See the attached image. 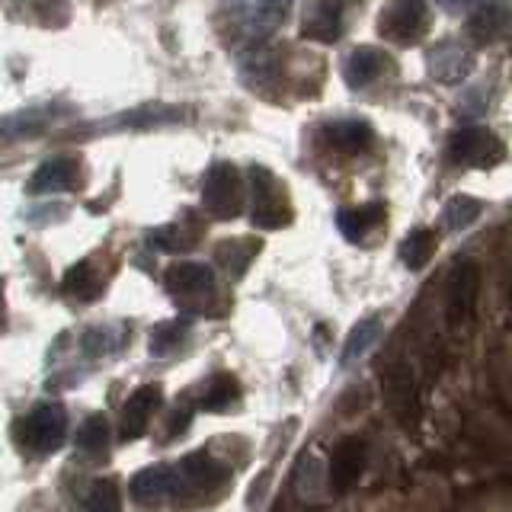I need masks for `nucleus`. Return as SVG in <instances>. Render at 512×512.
<instances>
[{
    "label": "nucleus",
    "instance_id": "nucleus-14",
    "mask_svg": "<svg viewBox=\"0 0 512 512\" xmlns=\"http://www.w3.org/2000/svg\"><path fill=\"white\" fill-rule=\"evenodd\" d=\"M160 404H164V391H160V384H141V388L128 397L125 407H122V439L144 436V429L151 426Z\"/></svg>",
    "mask_w": 512,
    "mask_h": 512
},
{
    "label": "nucleus",
    "instance_id": "nucleus-30",
    "mask_svg": "<svg viewBox=\"0 0 512 512\" xmlns=\"http://www.w3.org/2000/svg\"><path fill=\"white\" fill-rule=\"evenodd\" d=\"M77 448L87 455H103L109 448V420L100 413L87 416L84 423L77 429Z\"/></svg>",
    "mask_w": 512,
    "mask_h": 512
},
{
    "label": "nucleus",
    "instance_id": "nucleus-11",
    "mask_svg": "<svg viewBox=\"0 0 512 512\" xmlns=\"http://www.w3.org/2000/svg\"><path fill=\"white\" fill-rule=\"evenodd\" d=\"M164 285L180 301H202L205 295H212L215 272L205 263H176L164 272Z\"/></svg>",
    "mask_w": 512,
    "mask_h": 512
},
{
    "label": "nucleus",
    "instance_id": "nucleus-28",
    "mask_svg": "<svg viewBox=\"0 0 512 512\" xmlns=\"http://www.w3.org/2000/svg\"><path fill=\"white\" fill-rule=\"evenodd\" d=\"M240 397V384L234 375L228 372H218L212 381L205 384V394H202V410H212V413H221V410H228L234 400Z\"/></svg>",
    "mask_w": 512,
    "mask_h": 512
},
{
    "label": "nucleus",
    "instance_id": "nucleus-29",
    "mask_svg": "<svg viewBox=\"0 0 512 512\" xmlns=\"http://www.w3.org/2000/svg\"><path fill=\"white\" fill-rule=\"evenodd\" d=\"M484 212V202H477L474 196H452L442 208V224L448 231H464L480 218Z\"/></svg>",
    "mask_w": 512,
    "mask_h": 512
},
{
    "label": "nucleus",
    "instance_id": "nucleus-34",
    "mask_svg": "<svg viewBox=\"0 0 512 512\" xmlns=\"http://www.w3.org/2000/svg\"><path fill=\"white\" fill-rule=\"evenodd\" d=\"M7 330V308H4V282H0V333Z\"/></svg>",
    "mask_w": 512,
    "mask_h": 512
},
{
    "label": "nucleus",
    "instance_id": "nucleus-17",
    "mask_svg": "<svg viewBox=\"0 0 512 512\" xmlns=\"http://www.w3.org/2000/svg\"><path fill=\"white\" fill-rule=\"evenodd\" d=\"M320 135H324L327 148L340 151V154H362L368 144H372V138H375L372 125L362 122V119H336V122H327Z\"/></svg>",
    "mask_w": 512,
    "mask_h": 512
},
{
    "label": "nucleus",
    "instance_id": "nucleus-5",
    "mask_svg": "<svg viewBox=\"0 0 512 512\" xmlns=\"http://www.w3.org/2000/svg\"><path fill=\"white\" fill-rule=\"evenodd\" d=\"M20 439L32 452H55L68 432V413L61 404H36L20 423Z\"/></svg>",
    "mask_w": 512,
    "mask_h": 512
},
{
    "label": "nucleus",
    "instance_id": "nucleus-21",
    "mask_svg": "<svg viewBox=\"0 0 512 512\" xmlns=\"http://www.w3.org/2000/svg\"><path fill=\"white\" fill-rule=\"evenodd\" d=\"M260 240L256 237H240V240H224L215 250V260L224 272H231L234 279H240L247 272V266L253 263V256L260 253Z\"/></svg>",
    "mask_w": 512,
    "mask_h": 512
},
{
    "label": "nucleus",
    "instance_id": "nucleus-23",
    "mask_svg": "<svg viewBox=\"0 0 512 512\" xmlns=\"http://www.w3.org/2000/svg\"><path fill=\"white\" fill-rule=\"evenodd\" d=\"M295 493L304 503H320L324 500V461L317 455H304L298 471H295Z\"/></svg>",
    "mask_w": 512,
    "mask_h": 512
},
{
    "label": "nucleus",
    "instance_id": "nucleus-19",
    "mask_svg": "<svg viewBox=\"0 0 512 512\" xmlns=\"http://www.w3.org/2000/svg\"><path fill=\"white\" fill-rule=\"evenodd\" d=\"M381 221H384V205L368 202V205H356V208H343V212L336 215V228H340V234L346 240H352V244H362Z\"/></svg>",
    "mask_w": 512,
    "mask_h": 512
},
{
    "label": "nucleus",
    "instance_id": "nucleus-4",
    "mask_svg": "<svg viewBox=\"0 0 512 512\" xmlns=\"http://www.w3.org/2000/svg\"><path fill=\"white\" fill-rule=\"evenodd\" d=\"M429 4L426 0H391L388 7L381 10L378 32L381 39L400 42V45H413L420 42L429 32Z\"/></svg>",
    "mask_w": 512,
    "mask_h": 512
},
{
    "label": "nucleus",
    "instance_id": "nucleus-27",
    "mask_svg": "<svg viewBox=\"0 0 512 512\" xmlns=\"http://www.w3.org/2000/svg\"><path fill=\"white\" fill-rule=\"evenodd\" d=\"M64 292L77 301H93L103 295V276L93 269V263H77L68 276H64Z\"/></svg>",
    "mask_w": 512,
    "mask_h": 512
},
{
    "label": "nucleus",
    "instance_id": "nucleus-15",
    "mask_svg": "<svg viewBox=\"0 0 512 512\" xmlns=\"http://www.w3.org/2000/svg\"><path fill=\"white\" fill-rule=\"evenodd\" d=\"M301 36L311 42H336L343 36V7L336 0H311L301 16Z\"/></svg>",
    "mask_w": 512,
    "mask_h": 512
},
{
    "label": "nucleus",
    "instance_id": "nucleus-3",
    "mask_svg": "<svg viewBox=\"0 0 512 512\" xmlns=\"http://www.w3.org/2000/svg\"><path fill=\"white\" fill-rule=\"evenodd\" d=\"M202 205L218 221H231L244 212V180H240L234 164H215L208 170L202 186Z\"/></svg>",
    "mask_w": 512,
    "mask_h": 512
},
{
    "label": "nucleus",
    "instance_id": "nucleus-32",
    "mask_svg": "<svg viewBox=\"0 0 512 512\" xmlns=\"http://www.w3.org/2000/svg\"><path fill=\"white\" fill-rule=\"evenodd\" d=\"M189 420H192V410H189V407H180V410H176V416L170 420V429H167V439H176V436H180V432L189 426Z\"/></svg>",
    "mask_w": 512,
    "mask_h": 512
},
{
    "label": "nucleus",
    "instance_id": "nucleus-25",
    "mask_svg": "<svg viewBox=\"0 0 512 512\" xmlns=\"http://www.w3.org/2000/svg\"><path fill=\"white\" fill-rule=\"evenodd\" d=\"M80 512H122V496L112 477H100L80 496Z\"/></svg>",
    "mask_w": 512,
    "mask_h": 512
},
{
    "label": "nucleus",
    "instance_id": "nucleus-26",
    "mask_svg": "<svg viewBox=\"0 0 512 512\" xmlns=\"http://www.w3.org/2000/svg\"><path fill=\"white\" fill-rule=\"evenodd\" d=\"M378 336H381V320L378 317H365L359 320L356 327L349 330L346 336V346H343V365L349 362H359L368 349H372L378 343Z\"/></svg>",
    "mask_w": 512,
    "mask_h": 512
},
{
    "label": "nucleus",
    "instance_id": "nucleus-13",
    "mask_svg": "<svg viewBox=\"0 0 512 512\" xmlns=\"http://www.w3.org/2000/svg\"><path fill=\"white\" fill-rule=\"evenodd\" d=\"M365 461H368L365 442L362 439H343L330 455V487L336 493L352 490L359 484L362 471H365Z\"/></svg>",
    "mask_w": 512,
    "mask_h": 512
},
{
    "label": "nucleus",
    "instance_id": "nucleus-12",
    "mask_svg": "<svg viewBox=\"0 0 512 512\" xmlns=\"http://www.w3.org/2000/svg\"><path fill=\"white\" fill-rule=\"evenodd\" d=\"M80 186H84V164L74 154L48 160L29 180V192H74Z\"/></svg>",
    "mask_w": 512,
    "mask_h": 512
},
{
    "label": "nucleus",
    "instance_id": "nucleus-31",
    "mask_svg": "<svg viewBox=\"0 0 512 512\" xmlns=\"http://www.w3.org/2000/svg\"><path fill=\"white\" fill-rule=\"evenodd\" d=\"M186 333H189L186 320H164V324H157L148 343L151 356H170V352L186 340Z\"/></svg>",
    "mask_w": 512,
    "mask_h": 512
},
{
    "label": "nucleus",
    "instance_id": "nucleus-10",
    "mask_svg": "<svg viewBox=\"0 0 512 512\" xmlns=\"http://www.w3.org/2000/svg\"><path fill=\"white\" fill-rule=\"evenodd\" d=\"M426 68L439 84H461L474 71V55L464 45L442 39L426 52Z\"/></svg>",
    "mask_w": 512,
    "mask_h": 512
},
{
    "label": "nucleus",
    "instance_id": "nucleus-7",
    "mask_svg": "<svg viewBox=\"0 0 512 512\" xmlns=\"http://www.w3.org/2000/svg\"><path fill=\"white\" fill-rule=\"evenodd\" d=\"M480 292V269L474 260H458L452 276H448V292H445V317L452 327H461L464 320L474 314Z\"/></svg>",
    "mask_w": 512,
    "mask_h": 512
},
{
    "label": "nucleus",
    "instance_id": "nucleus-9",
    "mask_svg": "<svg viewBox=\"0 0 512 512\" xmlns=\"http://www.w3.org/2000/svg\"><path fill=\"white\" fill-rule=\"evenodd\" d=\"M176 474H180V496H192V493H208L221 487L228 480V468L221 461H215L205 452H192L186 458H180L176 464Z\"/></svg>",
    "mask_w": 512,
    "mask_h": 512
},
{
    "label": "nucleus",
    "instance_id": "nucleus-20",
    "mask_svg": "<svg viewBox=\"0 0 512 512\" xmlns=\"http://www.w3.org/2000/svg\"><path fill=\"white\" fill-rule=\"evenodd\" d=\"M202 240V224L196 221V215H186L183 221L167 224L151 234V244L157 250H167V253H180V250H192Z\"/></svg>",
    "mask_w": 512,
    "mask_h": 512
},
{
    "label": "nucleus",
    "instance_id": "nucleus-24",
    "mask_svg": "<svg viewBox=\"0 0 512 512\" xmlns=\"http://www.w3.org/2000/svg\"><path fill=\"white\" fill-rule=\"evenodd\" d=\"M432 253H436V234L426 228H416L400 240V263L413 272H420L432 260Z\"/></svg>",
    "mask_w": 512,
    "mask_h": 512
},
{
    "label": "nucleus",
    "instance_id": "nucleus-33",
    "mask_svg": "<svg viewBox=\"0 0 512 512\" xmlns=\"http://www.w3.org/2000/svg\"><path fill=\"white\" fill-rule=\"evenodd\" d=\"M436 4L442 10H448V13H468L477 4V0H436Z\"/></svg>",
    "mask_w": 512,
    "mask_h": 512
},
{
    "label": "nucleus",
    "instance_id": "nucleus-2",
    "mask_svg": "<svg viewBox=\"0 0 512 512\" xmlns=\"http://www.w3.org/2000/svg\"><path fill=\"white\" fill-rule=\"evenodd\" d=\"M448 157H452L458 167L490 170L506 157V148L490 128L468 125V128H458V132L452 135V141H448Z\"/></svg>",
    "mask_w": 512,
    "mask_h": 512
},
{
    "label": "nucleus",
    "instance_id": "nucleus-6",
    "mask_svg": "<svg viewBox=\"0 0 512 512\" xmlns=\"http://www.w3.org/2000/svg\"><path fill=\"white\" fill-rule=\"evenodd\" d=\"M468 39L480 48L496 45L512 36V4L509 0H477L464 20Z\"/></svg>",
    "mask_w": 512,
    "mask_h": 512
},
{
    "label": "nucleus",
    "instance_id": "nucleus-18",
    "mask_svg": "<svg viewBox=\"0 0 512 512\" xmlns=\"http://www.w3.org/2000/svg\"><path fill=\"white\" fill-rule=\"evenodd\" d=\"M384 397H388L397 420H407V423L416 420L420 404H416V384L407 368H391V372L384 375Z\"/></svg>",
    "mask_w": 512,
    "mask_h": 512
},
{
    "label": "nucleus",
    "instance_id": "nucleus-22",
    "mask_svg": "<svg viewBox=\"0 0 512 512\" xmlns=\"http://www.w3.org/2000/svg\"><path fill=\"white\" fill-rule=\"evenodd\" d=\"M288 13H292V0H256L253 16H250L253 36H260V39L272 36V32L285 26Z\"/></svg>",
    "mask_w": 512,
    "mask_h": 512
},
{
    "label": "nucleus",
    "instance_id": "nucleus-8",
    "mask_svg": "<svg viewBox=\"0 0 512 512\" xmlns=\"http://www.w3.org/2000/svg\"><path fill=\"white\" fill-rule=\"evenodd\" d=\"M128 493L138 506H160L180 496V474H176L173 464H151V468H141L132 477Z\"/></svg>",
    "mask_w": 512,
    "mask_h": 512
},
{
    "label": "nucleus",
    "instance_id": "nucleus-1",
    "mask_svg": "<svg viewBox=\"0 0 512 512\" xmlns=\"http://www.w3.org/2000/svg\"><path fill=\"white\" fill-rule=\"evenodd\" d=\"M250 221L256 228H285L292 221V205L282 183L266 167L250 170Z\"/></svg>",
    "mask_w": 512,
    "mask_h": 512
},
{
    "label": "nucleus",
    "instance_id": "nucleus-35",
    "mask_svg": "<svg viewBox=\"0 0 512 512\" xmlns=\"http://www.w3.org/2000/svg\"><path fill=\"white\" fill-rule=\"evenodd\" d=\"M279 512H295V509H288V506H279Z\"/></svg>",
    "mask_w": 512,
    "mask_h": 512
},
{
    "label": "nucleus",
    "instance_id": "nucleus-16",
    "mask_svg": "<svg viewBox=\"0 0 512 512\" xmlns=\"http://www.w3.org/2000/svg\"><path fill=\"white\" fill-rule=\"evenodd\" d=\"M388 68H391L388 52H381V48H375V45H362L346 58L343 80H346V87H352V90H365L368 84H375V80Z\"/></svg>",
    "mask_w": 512,
    "mask_h": 512
}]
</instances>
